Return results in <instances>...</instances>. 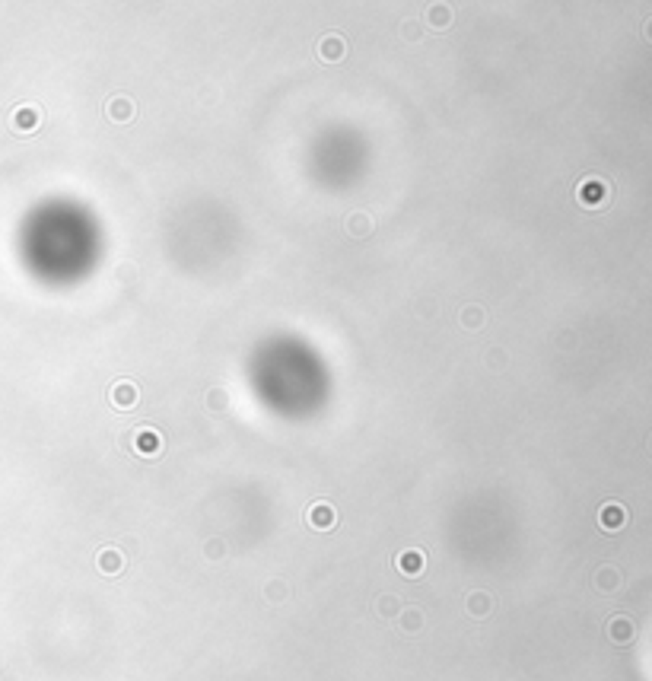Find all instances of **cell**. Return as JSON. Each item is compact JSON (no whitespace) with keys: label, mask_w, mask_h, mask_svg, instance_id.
Here are the masks:
<instances>
[{"label":"cell","mask_w":652,"mask_h":681,"mask_svg":"<svg viewBox=\"0 0 652 681\" xmlns=\"http://www.w3.org/2000/svg\"><path fill=\"white\" fill-rule=\"evenodd\" d=\"M395 567H398L404 576H417L420 570H423V551H417V548L401 551V554L395 557Z\"/></svg>","instance_id":"8fae6325"},{"label":"cell","mask_w":652,"mask_h":681,"mask_svg":"<svg viewBox=\"0 0 652 681\" xmlns=\"http://www.w3.org/2000/svg\"><path fill=\"white\" fill-rule=\"evenodd\" d=\"M493 608V599L487 592H471L468 595V615L471 618H487Z\"/></svg>","instance_id":"2e32d148"},{"label":"cell","mask_w":652,"mask_h":681,"mask_svg":"<svg viewBox=\"0 0 652 681\" xmlns=\"http://www.w3.org/2000/svg\"><path fill=\"white\" fill-rule=\"evenodd\" d=\"M319 58L325 61V64H340V61L347 58V42L340 39L338 32H328L319 39Z\"/></svg>","instance_id":"5b68a950"},{"label":"cell","mask_w":652,"mask_h":681,"mask_svg":"<svg viewBox=\"0 0 652 681\" xmlns=\"http://www.w3.org/2000/svg\"><path fill=\"white\" fill-rule=\"evenodd\" d=\"M599 198H608V185L601 179H586L579 185V201L582 204H595Z\"/></svg>","instance_id":"4fadbf2b"},{"label":"cell","mask_w":652,"mask_h":681,"mask_svg":"<svg viewBox=\"0 0 652 681\" xmlns=\"http://www.w3.org/2000/svg\"><path fill=\"white\" fill-rule=\"evenodd\" d=\"M306 523L312 525L315 532H331L334 525H338V509H334L328 500H319V503H312V506H309Z\"/></svg>","instance_id":"3957f363"},{"label":"cell","mask_w":652,"mask_h":681,"mask_svg":"<svg viewBox=\"0 0 652 681\" xmlns=\"http://www.w3.org/2000/svg\"><path fill=\"white\" fill-rule=\"evenodd\" d=\"M131 449L137 452V456H143V458H156L162 452L160 430H153V427H137L134 437H131Z\"/></svg>","instance_id":"6da1fadb"},{"label":"cell","mask_w":652,"mask_h":681,"mask_svg":"<svg viewBox=\"0 0 652 681\" xmlns=\"http://www.w3.org/2000/svg\"><path fill=\"white\" fill-rule=\"evenodd\" d=\"M605 630H608V640L618 643V646H627V643H633V637H637V624H633L627 615H614Z\"/></svg>","instance_id":"8992f818"},{"label":"cell","mask_w":652,"mask_h":681,"mask_svg":"<svg viewBox=\"0 0 652 681\" xmlns=\"http://www.w3.org/2000/svg\"><path fill=\"white\" fill-rule=\"evenodd\" d=\"M423 20L433 32H446V29L455 23V10H452V4H446V0H433L430 7H426Z\"/></svg>","instance_id":"277c9868"},{"label":"cell","mask_w":652,"mask_h":681,"mask_svg":"<svg viewBox=\"0 0 652 681\" xmlns=\"http://www.w3.org/2000/svg\"><path fill=\"white\" fill-rule=\"evenodd\" d=\"M108 401H112L115 411L137 408V401H140L137 382H131V379H118V382H112V389H108Z\"/></svg>","instance_id":"7a4b0ae2"},{"label":"cell","mask_w":652,"mask_h":681,"mask_svg":"<svg viewBox=\"0 0 652 681\" xmlns=\"http://www.w3.org/2000/svg\"><path fill=\"white\" fill-rule=\"evenodd\" d=\"M599 525L605 532H620L627 525V509L620 506V503H605V506L599 509Z\"/></svg>","instance_id":"ba28073f"},{"label":"cell","mask_w":652,"mask_h":681,"mask_svg":"<svg viewBox=\"0 0 652 681\" xmlns=\"http://www.w3.org/2000/svg\"><path fill=\"white\" fill-rule=\"evenodd\" d=\"M264 592H267V599H286V586H283L280 580H274L271 586L264 589Z\"/></svg>","instance_id":"d6986e66"},{"label":"cell","mask_w":652,"mask_h":681,"mask_svg":"<svg viewBox=\"0 0 652 681\" xmlns=\"http://www.w3.org/2000/svg\"><path fill=\"white\" fill-rule=\"evenodd\" d=\"M423 624H426V618L420 608H414V605L411 608H401V630H404V634H420Z\"/></svg>","instance_id":"9a60e30c"},{"label":"cell","mask_w":652,"mask_h":681,"mask_svg":"<svg viewBox=\"0 0 652 681\" xmlns=\"http://www.w3.org/2000/svg\"><path fill=\"white\" fill-rule=\"evenodd\" d=\"M210 408H213V411L223 408V404H220V389H213V392H210Z\"/></svg>","instance_id":"44dd1931"},{"label":"cell","mask_w":652,"mask_h":681,"mask_svg":"<svg viewBox=\"0 0 652 681\" xmlns=\"http://www.w3.org/2000/svg\"><path fill=\"white\" fill-rule=\"evenodd\" d=\"M106 115L108 121H115V125H127V121H134V115H137V106H134L131 96H112L106 106Z\"/></svg>","instance_id":"52a82bcc"},{"label":"cell","mask_w":652,"mask_h":681,"mask_svg":"<svg viewBox=\"0 0 652 681\" xmlns=\"http://www.w3.org/2000/svg\"><path fill=\"white\" fill-rule=\"evenodd\" d=\"M595 586H599L601 592H614V589L620 586V570L611 567V563L599 567V570H595Z\"/></svg>","instance_id":"5bb4252c"},{"label":"cell","mask_w":652,"mask_h":681,"mask_svg":"<svg viewBox=\"0 0 652 681\" xmlns=\"http://www.w3.org/2000/svg\"><path fill=\"white\" fill-rule=\"evenodd\" d=\"M344 226H347V232H350V236H357V239H366L369 232H373V220H369V213H366V211L350 213Z\"/></svg>","instance_id":"7c38bea8"},{"label":"cell","mask_w":652,"mask_h":681,"mask_svg":"<svg viewBox=\"0 0 652 681\" xmlns=\"http://www.w3.org/2000/svg\"><path fill=\"white\" fill-rule=\"evenodd\" d=\"M376 608H379V615H382V618H395V615H398V608H401V602L395 599V595H379Z\"/></svg>","instance_id":"ac0fdd59"},{"label":"cell","mask_w":652,"mask_h":681,"mask_svg":"<svg viewBox=\"0 0 652 681\" xmlns=\"http://www.w3.org/2000/svg\"><path fill=\"white\" fill-rule=\"evenodd\" d=\"M39 121H41L39 108H35V106H20L13 112V121H10V125H13V131L29 134V131H35V127H39Z\"/></svg>","instance_id":"30bf717a"},{"label":"cell","mask_w":652,"mask_h":681,"mask_svg":"<svg viewBox=\"0 0 652 681\" xmlns=\"http://www.w3.org/2000/svg\"><path fill=\"white\" fill-rule=\"evenodd\" d=\"M649 452H652V437H649Z\"/></svg>","instance_id":"603a6c76"},{"label":"cell","mask_w":652,"mask_h":681,"mask_svg":"<svg viewBox=\"0 0 652 681\" xmlns=\"http://www.w3.org/2000/svg\"><path fill=\"white\" fill-rule=\"evenodd\" d=\"M643 35H646V39L652 42V20H649V23H646V26H643Z\"/></svg>","instance_id":"7402d4cb"},{"label":"cell","mask_w":652,"mask_h":681,"mask_svg":"<svg viewBox=\"0 0 652 681\" xmlns=\"http://www.w3.org/2000/svg\"><path fill=\"white\" fill-rule=\"evenodd\" d=\"M124 554H121L118 548H102L99 554H96V567H99V573L106 576H118L121 570H124Z\"/></svg>","instance_id":"9c48e42d"},{"label":"cell","mask_w":652,"mask_h":681,"mask_svg":"<svg viewBox=\"0 0 652 681\" xmlns=\"http://www.w3.org/2000/svg\"><path fill=\"white\" fill-rule=\"evenodd\" d=\"M461 325H465L468 331H478L480 325H484V309H480V306H465V309H461Z\"/></svg>","instance_id":"e0dca14e"},{"label":"cell","mask_w":652,"mask_h":681,"mask_svg":"<svg viewBox=\"0 0 652 681\" xmlns=\"http://www.w3.org/2000/svg\"><path fill=\"white\" fill-rule=\"evenodd\" d=\"M401 32H404V39H407V42H417V39H420L417 23H404V26H401Z\"/></svg>","instance_id":"ffe728a7"}]
</instances>
